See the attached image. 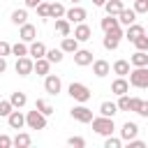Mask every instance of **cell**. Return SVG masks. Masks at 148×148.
I'll use <instances>...</instances> for the list:
<instances>
[{
  "instance_id": "7dc6e473",
  "label": "cell",
  "mask_w": 148,
  "mask_h": 148,
  "mask_svg": "<svg viewBox=\"0 0 148 148\" xmlns=\"http://www.w3.org/2000/svg\"><path fill=\"white\" fill-rule=\"evenodd\" d=\"M23 2H25V7H28V9H37V5H39L42 0H23Z\"/></svg>"
},
{
  "instance_id": "681fc988",
  "label": "cell",
  "mask_w": 148,
  "mask_h": 148,
  "mask_svg": "<svg viewBox=\"0 0 148 148\" xmlns=\"http://www.w3.org/2000/svg\"><path fill=\"white\" fill-rule=\"evenodd\" d=\"M92 5H95V7H104V5H106V0H92Z\"/></svg>"
},
{
  "instance_id": "5b68a950",
  "label": "cell",
  "mask_w": 148,
  "mask_h": 148,
  "mask_svg": "<svg viewBox=\"0 0 148 148\" xmlns=\"http://www.w3.org/2000/svg\"><path fill=\"white\" fill-rule=\"evenodd\" d=\"M14 69H16L18 76H30V74L35 72V60H32L30 56H21V58H16Z\"/></svg>"
},
{
  "instance_id": "f6af8a7d",
  "label": "cell",
  "mask_w": 148,
  "mask_h": 148,
  "mask_svg": "<svg viewBox=\"0 0 148 148\" xmlns=\"http://www.w3.org/2000/svg\"><path fill=\"white\" fill-rule=\"evenodd\" d=\"M127 143H130V148H143V146H146V143H143L141 139H130Z\"/></svg>"
},
{
  "instance_id": "6da1fadb",
  "label": "cell",
  "mask_w": 148,
  "mask_h": 148,
  "mask_svg": "<svg viewBox=\"0 0 148 148\" xmlns=\"http://www.w3.org/2000/svg\"><path fill=\"white\" fill-rule=\"evenodd\" d=\"M67 92H69V97H72L74 102H81V104H86V102L92 97L90 88H88L86 83H79V81H72L69 88H67Z\"/></svg>"
},
{
  "instance_id": "ba28073f",
  "label": "cell",
  "mask_w": 148,
  "mask_h": 148,
  "mask_svg": "<svg viewBox=\"0 0 148 148\" xmlns=\"http://www.w3.org/2000/svg\"><path fill=\"white\" fill-rule=\"evenodd\" d=\"M86 16H88V12H86L83 7H79V5H72V7L65 12V18H67L69 23H83Z\"/></svg>"
},
{
  "instance_id": "7a4b0ae2",
  "label": "cell",
  "mask_w": 148,
  "mask_h": 148,
  "mask_svg": "<svg viewBox=\"0 0 148 148\" xmlns=\"http://www.w3.org/2000/svg\"><path fill=\"white\" fill-rule=\"evenodd\" d=\"M92 130L97 132V134H102V136H109V134H113V130H116V123H113V118H109V116H97V118H92Z\"/></svg>"
},
{
  "instance_id": "603a6c76",
  "label": "cell",
  "mask_w": 148,
  "mask_h": 148,
  "mask_svg": "<svg viewBox=\"0 0 148 148\" xmlns=\"http://www.w3.org/2000/svg\"><path fill=\"white\" fill-rule=\"evenodd\" d=\"M104 9H106V14H111V16H118V14L125 9V5H123L120 0H106Z\"/></svg>"
},
{
  "instance_id": "e575fe53",
  "label": "cell",
  "mask_w": 148,
  "mask_h": 148,
  "mask_svg": "<svg viewBox=\"0 0 148 148\" xmlns=\"http://www.w3.org/2000/svg\"><path fill=\"white\" fill-rule=\"evenodd\" d=\"M62 56H65V51H62V49H49V51H46V58H49L51 62H60V60H62Z\"/></svg>"
},
{
  "instance_id": "f546056e",
  "label": "cell",
  "mask_w": 148,
  "mask_h": 148,
  "mask_svg": "<svg viewBox=\"0 0 148 148\" xmlns=\"http://www.w3.org/2000/svg\"><path fill=\"white\" fill-rule=\"evenodd\" d=\"M32 143V139H30V134H25V132H18L16 136H14V146L16 148H28Z\"/></svg>"
},
{
  "instance_id": "52a82bcc",
  "label": "cell",
  "mask_w": 148,
  "mask_h": 148,
  "mask_svg": "<svg viewBox=\"0 0 148 148\" xmlns=\"http://www.w3.org/2000/svg\"><path fill=\"white\" fill-rule=\"evenodd\" d=\"M44 90L49 92V95H58L60 90H62V81H60V76H56V74H46L44 76Z\"/></svg>"
},
{
  "instance_id": "d4e9b609",
  "label": "cell",
  "mask_w": 148,
  "mask_h": 148,
  "mask_svg": "<svg viewBox=\"0 0 148 148\" xmlns=\"http://www.w3.org/2000/svg\"><path fill=\"white\" fill-rule=\"evenodd\" d=\"M113 74H118V76H127L130 74V60H116L113 62Z\"/></svg>"
},
{
  "instance_id": "4dcf8cb0",
  "label": "cell",
  "mask_w": 148,
  "mask_h": 148,
  "mask_svg": "<svg viewBox=\"0 0 148 148\" xmlns=\"http://www.w3.org/2000/svg\"><path fill=\"white\" fill-rule=\"evenodd\" d=\"M65 5L62 2H51V18H62L65 16Z\"/></svg>"
},
{
  "instance_id": "30bf717a",
  "label": "cell",
  "mask_w": 148,
  "mask_h": 148,
  "mask_svg": "<svg viewBox=\"0 0 148 148\" xmlns=\"http://www.w3.org/2000/svg\"><path fill=\"white\" fill-rule=\"evenodd\" d=\"M136 134H139V125H136V123H132V120L123 123V127H120V139H123V141L136 139Z\"/></svg>"
},
{
  "instance_id": "8fae6325",
  "label": "cell",
  "mask_w": 148,
  "mask_h": 148,
  "mask_svg": "<svg viewBox=\"0 0 148 148\" xmlns=\"http://www.w3.org/2000/svg\"><path fill=\"white\" fill-rule=\"evenodd\" d=\"M111 92L113 95H127L130 92V81L125 79V76H118V79H113V83H111Z\"/></svg>"
},
{
  "instance_id": "ac0fdd59",
  "label": "cell",
  "mask_w": 148,
  "mask_h": 148,
  "mask_svg": "<svg viewBox=\"0 0 148 148\" xmlns=\"http://www.w3.org/2000/svg\"><path fill=\"white\" fill-rule=\"evenodd\" d=\"M60 49H62L65 53H72V56H74V53L79 51V39L67 35V37H62V42H60Z\"/></svg>"
},
{
  "instance_id": "8d00e7d4",
  "label": "cell",
  "mask_w": 148,
  "mask_h": 148,
  "mask_svg": "<svg viewBox=\"0 0 148 148\" xmlns=\"http://www.w3.org/2000/svg\"><path fill=\"white\" fill-rule=\"evenodd\" d=\"M120 146H123V139H118V136H111L109 134L104 139V148H120Z\"/></svg>"
},
{
  "instance_id": "816d5d0a",
  "label": "cell",
  "mask_w": 148,
  "mask_h": 148,
  "mask_svg": "<svg viewBox=\"0 0 148 148\" xmlns=\"http://www.w3.org/2000/svg\"><path fill=\"white\" fill-rule=\"evenodd\" d=\"M146 35H148V28H146Z\"/></svg>"
},
{
  "instance_id": "ee69618b",
  "label": "cell",
  "mask_w": 148,
  "mask_h": 148,
  "mask_svg": "<svg viewBox=\"0 0 148 148\" xmlns=\"http://www.w3.org/2000/svg\"><path fill=\"white\" fill-rule=\"evenodd\" d=\"M14 146V139H9L7 134H0V148H9Z\"/></svg>"
},
{
  "instance_id": "f5cc1de1",
  "label": "cell",
  "mask_w": 148,
  "mask_h": 148,
  "mask_svg": "<svg viewBox=\"0 0 148 148\" xmlns=\"http://www.w3.org/2000/svg\"><path fill=\"white\" fill-rule=\"evenodd\" d=\"M0 99H2V97H0Z\"/></svg>"
},
{
  "instance_id": "d6986e66",
  "label": "cell",
  "mask_w": 148,
  "mask_h": 148,
  "mask_svg": "<svg viewBox=\"0 0 148 148\" xmlns=\"http://www.w3.org/2000/svg\"><path fill=\"white\" fill-rule=\"evenodd\" d=\"M118 21H120V25H132V23H136V12H134V7L132 9H123L120 14H118Z\"/></svg>"
},
{
  "instance_id": "74e56055",
  "label": "cell",
  "mask_w": 148,
  "mask_h": 148,
  "mask_svg": "<svg viewBox=\"0 0 148 148\" xmlns=\"http://www.w3.org/2000/svg\"><path fill=\"white\" fill-rule=\"evenodd\" d=\"M132 44L136 46V51H148V35H141V37H136Z\"/></svg>"
},
{
  "instance_id": "5bb4252c",
  "label": "cell",
  "mask_w": 148,
  "mask_h": 148,
  "mask_svg": "<svg viewBox=\"0 0 148 148\" xmlns=\"http://www.w3.org/2000/svg\"><path fill=\"white\" fill-rule=\"evenodd\" d=\"M92 51H88V49H79L76 53H74V62L79 65V67H86V65H92Z\"/></svg>"
},
{
  "instance_id": "f35d334b",
  "label": "cell",
  "mask_w": 148,
  "mask_h": 148,
  "mask_svg": "<svg viewBox=\"0 0 148 148\" xmlns=\"http://www.w3.org/2000/svg\"><path fill=\"white\" fill-rule=\"evenodd\" d=\"M130 102H132L130 95H120V97H118V109H120V111H130Z\"/></svg>"
},
{
  "instance_id": "277c9868",
  "label": "cell",
  "mask_w": 148,
  "mask_h": 148,
  "mask_svg": "<svg viewBox=\"0 0 148 148\" xmlns=\"http://www.w3.org/2000/svg\"><path fill=\"white\" fill-rule=\"evenodd\" d=\"M46 118H49V116H44L39 109H32V111L25 113V125H28L30 130H44V127H46Z\"/></svg>"
},
{
  "instance_id": "c3c4849f",
  "label": "cell",
  "mask_w": 148,
  "mask_h": 148,
  "mask_svg": "<svg viewBox=\"0 0 148 148\" xmlns=\"http://www.w3.org/2000/svg\"><path fill=\"white\" fill-rule=\"evenodd\" d=\"M5 72H7V58L0 56V74H5Z\"/></svg>"
},
{
  "instance_id": "e0dca14e",
  "label": "cell",
  "mask_w": 148,
  "mask_h": 148,
  "mask_svg": "<svg viewBox=\"0 0 148 148\" xmlns=\"http://www.w3.org/2000/svg\"><path fill=\"white\" fill-rule=\"evenodd\" d=\"M130 65L132 67H148V51H134L130 56Z\"/></svg>"
},
{
  "instance_id": "484cf974",
  "label": "cell",
  "mask_w": 148,
  "mask_h": 148,
  "mask_svg": "<svg viewBox=\"0 0 148 148\" xmlns=\"http://www.w3.org/2000/svg\"><path fill=\"white\" fill-rule=\"evenodd\" d=\"M9 102L14 104V109H23V106L28 104V97H25V92H21V90H16V92H12V97H9Z\"/></svg>"
},
{
  "instance_id": "83f0119b",
  "label": "cell",
  "mask_w": 148,
  "mask_h": 148,
  "mask_svg": "<svg viewBox=\"0 0 148 148\" xmlns=\"http://www.w3.org/2000/svg\"><path fill=\"white\" fill-rule=\"evenodd\" d=\"M102 30L104 32H109V30H113V28H118L120 25V21H118V16H111V14H106V18H102Z\"/></svg>"
},
{
  "instance_id": "1f68e13d",
  "label": "cell",
  "mask_w": 148,
  "mask_h": 148,
  "mask_svg": "<svg viewBox=\"0 0 148 148\" xmlns=\"http://www.w3.org/2000/svg\"><path fill=\"white\" fill-rule=\"evenodd\" d=\"M102 44H104L106 51H116L118 44H120V39H118V37H111V35H104V42H102Z\"/></svg>"
},
{
  "instance_id": "7bdbcfd3",
  "label": "cell",
  "mask_w": 148,
  "mask_h": 148,
  "mask_svg": "<svg viewBox=\"0 0 148 148\" xmlns=\"http://www.w3.org/2000/svg\"><path fill=\"white\" fill-rule=\"evenodd\" d=\"M141 97H132V102H130V111H134V113H139V109H141Z\"/></svg>"
},
{
  "instance_id": "8992f818",
  "label": "cell",
  "mask_w": 148,
  "mask_h": 148,
  "mask_svg": "<svg viewBox=\"0 0 148 148\" xmlns=\"http://www.w3.org/2000/svg\"><path fill=\"white\" fill-rule=\"evenodd\" d=\"M69 116H72L74 120H79V123H92V118H95V116H92V111H90L86 104H81V102H79L76 106H72V109H69Z\"/></svg>"
},
{
  "instance_id": "d590c367",
  "label": "cell",
  "mask_w": 148,
  "mask_h": 148,
  "mask_svg": "<svg viewBox=\"0 0 148 148\" xmlns=\"http://www.w3.org/2000/svg\"><path fill=\"white\" fill-rule=\"evenodd\" d=\"M12 111H14V104L9 99H0V118H7Z\"/></svg>"
},
{
  "instance_id": "b9f144b4",
  "label": "cell",
  "mask_w": 148,
  "mask_h": 148,
  "mask_svg": "<svg viewBox=\"0 0 148 148\" xmlns=\"http://www.w3.org/2000/svg\"><path fill=\"white\" fill-rule=\"evenodd\" d=\"M0 56H12V44L9 42H5V39H0Z\"/></svg>"
},
{
  "instance_id": "ab89813d",
  "label": "cell",
  "mask_w": 148,
  "mask_h": 148,
  "mask_svg": "<svg viewBox=\"0 0 148 148\" xmlns=\"http://www.w3.org/2000/svg\"><path fill=\"white\" fill-rule=\"evenodd\" d=\"M67 146H72V148H83V146H86V139H83V136H69V139H67Z\"/></svg>"
},
{
  "instance_id": "f907efd6",
  "label": "cell",
  "mask_w": 148,
  "mask_h": 148,
  "mask_svg": "<svg viewBox=\"0 0 148 148\" xmlns=\"http://www.w3.org/2000/svg\"><path fill=\"white\" fill-rule=\"evenodd\" d=\"M69 2H72V5H79V2H81V0H69Z\"/></svg>"
},
{
  "instance_id": "3957f363",
  "label": "cell",
  "mask_w": 148,
  "mask_h": 148,
  "mask_svg": "<svg viewBox=\"0 0 148 148\" xmlns=\"http://www.w3.org/2000/svg\"><path fill=\"white\" fill-rule=\"evenodd\" d=\"M130 79V86H134V88H148V67H134V69H130V74H127Z\"/></svg>"
},
{
  "instance_id": "2e32d148",
  "label": "cell",
  "mask_w": 148,
  "mask_h": 148,
  "mask_svg": "<svg viewBox=\"0 0 148 148\" xmlns=\"http://www.w3.org/2000/svg\"><path fill=\"white\" fill-rule=\"evenodd\" d=\"M46 51H49V49L44 46V42H37V39H35V42H30V51H28V56H30L32 60H37V58H44Z\"/></svg>"
},
{
  "instance_id": "d6a6232c",
  "label": "cell",
  "mask_w": 148,
  "mask_h": 148,
  "mask_svg": "<svg viewBox=\"0 0 148 148\" xmlns=\"http://www.w3.org/2000/svg\"><path fill=\"white\" fill-rule=\"evenodd\" d=\"M35 109H39V111H42L44 116H51V113L56 111V109H53V106H51V104H49L46 99H37V102H35Z\"/></svg>"
},
{
  "instance_id": "cb8c5ba5",
  "label": "cell",
  "mask_w": 148,
  "mask_h": 148,
  "mask_svg": "<svg viewBox=\"0 0 148 148\" xmlns=\"http://www.w3.org/2000/svg\"><path fill=\"white\" fill-rule=\"evenodd\" d=\"M56 32L60 35V37H67L69 32H72V25H69V21L62 16V18H56Z\"/></svg>"
},
{
  "instance_id": "836d02e7",
  "label": "cell",
  "mask_w": 148,
  "mask_h": 148,
  "mask_svg": "<svg viewBox=\"0 0 148 148\" xmlns=\"http://www.w3.org/2000/svg\"><path fill=\"white\" fill-rule=\"evenodd\" d=\"M37 14H39L42 18H51V2H44V0H42V2L37 5Z\"/></svg>"
},
{
  "instance_id": "7402d4cb",
  "label": "cell",
  "mask_w": 148,
  "mask_h": 148,
  "mask_svg": "<svg viewBox=\"0 0 148 148\" xmlns=\"http://www.w3.org/2000/svg\"><path fill=\"white\" fill-rule=\"evenodd\" d=\"M118 111H120V109H118V102H109V99H106V102H102V104H99V113H102V116L113 118Z\"/></svg>"
},
{
  "instance_id": "60d3db41",
  "label": "cell",
  "mask_w": 148,
  "mask_h": 148,
  "mask_svg": "<svg viewBox=\"0 0 148 148\" xmlns=\"http://www.w3.org/2000/svg\"><path fill=\"white\" fill-rule=\"evenodd\" d=\"M134 12L136 14H148V0H134Z\"/></svg>"
},
{
  "instance_id": "9c48e42d",
  "label": "cell",
  "mask_w": 148,
  "mask_h": 148,
  "mask_svg": "<svg viewBox=\"0 0 148 148\" xmlns=\"http://www.w3.org/2000/svg\"><path fill=\"white\" fill-rule=\"evenodd\" d=\"M7 125H9L12 130H23V127H25V116H23L18 109H14V111L7 116Z\"/></svg>"
},
{
  "instance_id": "4fadbf2b",
  "label": "cell",
  "mask_w": 148,
  "mask_h": 148,
  "mask_svg": "<svg viewBox=\"0 0 148 148\" xmlns=\"http://www.w3.org/2000/svg\"><path fill=\"white\" fill-rule=\"evenodd\" d=\"M74 37L79 39V42H88L90 37H92V28L83 21V23H76V28H74Z\"/></svg>"
},
{
  "instance_id": "44dd1931",
  "label": "cell",
  "mask_w": 148,
  "mask_h": 148,
  "mask_svg": "<svg viewBox=\"0 0 148 148\" xmlns=\"http://www.w3.org/2000/svg\"><path fill=\"white\" fill-rule=\"evenodd\" d=\"M35 72L39 74V76H46L49 72H51V60L44 56V58H37L35 60Z\"/></svg>"
},
{
  "instance_id": "4316f807",
  "label": "cell",
  "mask_w": 148,
  "mask_h": 148,
  "mask_svg": "<svg viewBox=\"0 0 148 148\" xmlns=\"http://www.w3.org/2000/svg\"><path fill=\"white\" fill-rule=\"evenodd\" d=\"M12 23H14V25L28 23V9H14V12H12Z\"/></svg>"
},
{
  "instance_id": "bcb514c9",
  "label": "cell",
  "mask_w": 148,
  "mask_h": 148,
  "mask_svg": "<svg viewBox=\"0 0 148 148\" xmlns=\"http://www.w3.org/2000/svg\"><path fill=\"white\" fill-rule=\"evenodd\" d=\"M139 116H143V118H148V102H146V99L141 102V109H139Z\"/></svg>"
},
{
  "instance_id": "ffe728a7",
  "label": "cell",
  "mask_w": 148,
  "mask_h": 148,
  "mask_svg": "<svg viewBox=\"0 0 148 148\" xmlns=\"http://www.w3.org/2000/svg\"><path fill=\"white\" fill-rule=\"evenodd\" d=\"M141 35H146V28L139 25V23H132V25H127V30H125V37H127L130 42H134V39L141 37Z\"/></svg>"
},
{
  "instance_id": "f1b7e54d",
  "label": "cell",
  "mask_w": 148,
  "mask_h": 148,
  "mask_svg": "<svg viewBox=\"0 0 148 148\" xmlns=\"http://www.w3.org/2000/svg\"><path fill=\"white\" fill-rule=\"evenodd\" d=\"M28 51H30V46H28V42H16V44H12V56H16V58H21V56H28Z\"/></svg>"
},
{
  "instance_id": "9a60e30c",
  "label": "cell",
  "mask_w": 148,
  "mask_h": 148,
  "mask_svg": "<svg viewBox=\"0 0 148 148\" xmlns=\"http://www.w3.org/2000/svg\"><path fill=\"white\" fill-rule=\"evenodd\" d=\"M109 72H111V65H109L106 60H102V58H99V60H92V74H95L97 79H104Z\"/></svg>"
},
{
  "instance_id": "7c38bea8",
  "label": "cell",
  "mask_w": 148,
  "mask_h": 148,
  "mask_svg": "<svg viewBox=\"0 0 148 148\" xmlns=\"http://www.w3.org/2000/svg\"><path fill=\"white\" fill-rule=\"evenodd\" d=\"M18 37H21L23 42H28V44H30V42H35V39H37V28H35L32 23H23V25H21V30H18Z\"/></svg>"
}]
</instances>
